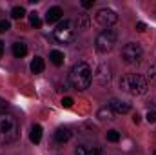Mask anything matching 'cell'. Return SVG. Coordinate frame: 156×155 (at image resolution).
Here are the masks:
<instances>
[{
  "instance_id": "1",
  "label": "cell",
  "mask_w": 156,
  "mask_h": 155,
  "mask_svg": "<svg viewBox=\"0 0 156 155\" xmlns=\"http://www.w3.org/2000/svg\"><path fill=\"white\" fill-rule=\"evenodd\" d=\"M93 80V71L89 68V64L85 62H78L71 68L69 71V82L75 89H87L91 86Z\"/></svg>"
},
{
  "instance_id": "2",
  "label": "cell",
  "mask_w": 156,
  "mask_h": 155,
  "mask_svg": "<svg viewBox=\"0 0 156 155\" xmlns=\"http://www.w3.org/2000/svg\"><path fill=\"white\" fill-rule=\"evenodd\" d=\"M20 128L16 119L11 115H0V144H11L18 139Z\"/></svg>"
},
{
  "instance_id": "3",
  "label": "cell",
  "mask_w": 156,
  "mask_h": 155,
  "mask_svg": "<svg viewBox=\"0 0 156 155\" xmlns=\"http://www.w3.org/2000/svg\"><path fill=\"white\" fill-rule=\"evenodd\" d=\"M120 88L129 95H144V93H147V80L142 75L129 73L120 78Z\"/></svg>"
},
{
  "instance_id": "4",
  "label": "cell",
  "mask_w": 156,
  "mask_h": 155,
  "mask_svg": "<svg viewBox=\"0 0 156 155\" xmlns=\"http://www.w3.org/2000/svg\"><path fill=\"white\" fill-rule=\"evenodd\" d=\"M115 44H116V31L111 29V28L100 31L98 37H96V40H94L96 51H100V53H107V51H111V49L115 47Z\"/></svg>"
},
{
  "instance_id": "5",
  "label": "cell",
  "mask_w": 156,
  "mask_h": 155,
  "mask_svg": "<svg viewBox=\"0 0 156 155\" xmlns=\"http://www.w3.org/2000/svg\"><path fill=\"white\" fill-rule=\"evenodd\" d=\"M75 33H76V29H75L73 20H64V22H60L56 26L53 35H55V39L58 40L60 44H69L71 40L75 39Z\"/></svg>"
},
{
  "instance_id": "6",
  "label": "cell",
  "mask_w": 156,
  "mask_h": 155,
  "mask_svg": "<svg viewBox=\"0 0 156 155\" xmlns=\"http://www.w3.org/2000/svg\"><path fill=\"white\" fill-rule=\"evenodd\" d=\"M142 57H144V49L136 42H129L122 49V60L125 64H138L142 60Z\"/></svg>"
},
{
  "instance_id": "7",
  "label": "cell",
  "mask_w": 156,
  "mask_h": 155,
  "mask_svg": "<svg viewBox=\"0 0 156 155\" xmlns=\"http://www.w3.org/2000/svg\"><path fill=\"white\" fill-rule=\"evenodd\" d=\"M94 18H96V22H98L102 28H107V29H109L113 24H116L118 15L113 11V9H109V7H102V9L96 11Z\"/></svg>"
},
{
  "instance_id": "8",
  "label": "cell",
  "mask_w": 156,
  "mask_h": 155,
  "mask_svg": "<svg viewBox=\"0 0 156 155\" xmlns=\"http://www.w3.org/2000/svg\"><path fill=\"white\" fill-rule=\"evenodd\" d=\"M109 108L113 110L115 115H123V113H129L131 112V104H127L123 100H118V99H113L109 102Z\"/></svg>"
},
{
  "instance_id": "9",
  "label": "cell",
  "mask_w": 156,
  "mask_h": 155,
  "mask_svg": "<svg viewBox=\"0 0 156 155\" xmlns=\"http://www.w3.org/2000/svg\"><path fill=\"white\" fill-rule=\"evenodd\" d=\"M62 15H64V11H62L58 6H55V7H49V9H47L45 20H47V24H55V22H58V20L62 18Z\"/></svg>"
},
{
  "instance_id": "10",
  "label": "cell",
  "mask_w": 156,
  "mask_h": 155,
  "mask_svg": "<svg viewBox=\"0 0 156 155\" xmlns=\"http://www.w3.org/2000/svg\"><path fill=\"white\" fill-rule=\"evenodd\" d=\"M75 155H104L102 150L98 146H87V144H82L75 150Z\"/></svg>"
},
{
  "instance_id": "11",
  "label": "cell",
  "mask_w": 156,
  "mask_h": 155,
  "mask_svg": "<svg viewBox=\"0 0 156 155\" xmlns=\"http://www.w3.org/2000/svg\"><path fill=\"white\" fill-rule=\"evenodd\" d=\"M69 139H71V131H69L67 128H58V130L55 131V141H56V142L64 144V142H67Z\"/></svg>"
},
{
  "instance_id": "12",
  "label": "cell",
  "mask_w": 156,
  "mask_h": 155,
  "mask_svg": "<svg viewBox=\"0 0 156 155\" xmlns=\"http://www.w3.org/2000/svg\"><path fill=\"white\" fill-rule=\"evenodd\" d=\"M26 53H27V46H26V42H15V44H13V55H15L16 59L26 57Z\"/></svg>"
},
{
  "instance_id": "13",
  "label": "cell",
  "mask_w": 156,
  "mask_h": 155,
  "mask_svg": "<svg viewBox=\"0 0 156 155\" xmlns=\"http://www.w3.org/2000/svg\"><path fill=\"white\" fill-rule=\"evenodd\" d=\"M44 68H45L44 59H42V57H35V59H33V62H31V71H33V73H42V71H44Z\"/></svg>"
},
{
  "instance_id": "14",
  "label": "cell",
  "mask_w": 156,
  "mask_h": 155,
  "mask_svg": "<svg viewBox=\"0 0 156 155\" xmlns=\"http://www.w3.org/2000/svg\"><path fill=\"white\" fill-rule=\"evenodd\" d=\"M29 139H31V142H35V144H38L40 141H42V126H40V124H35V126L31 128Z\"/></svg>"
},
{
  "instance_id": "15",
  "label": "cell",
  "mask_w": 156,
  "mask_h": 155,
  "mask_svg": "<svg viewBox=\"0 0 156 155\" xmlns=\"http://www.w3.org/2000/svg\"><path fill=\"white\" fill-rule=\"evenodd\" d=\"M49 60H51L55 66H62V64H64V53L55 49V51H51V53H49Z\"/></svg>"
},
{
  "instance_id": "16",
  "label": "cell",
  "mask_w": 156,
  "mask_h": 155,
  "mask_svg": "<svg viewBox=\"0 0 156 155\" xmlns=\"http://www.w3.org/2000/svg\"><path fill=\"white\" fill-rule=\"evenodd\" d=\"M98 80L102 82V84H105V82H109V78H111V73H109V68H105V66H102L100 70H98Z\"/></svg>"
},
{
  "instance_id": "17",
  "label": "cell",
  "mask_w": 156,
  "mask_h": 155,
  "mask_svg": "<svg viewBox=\"0 0 156 155\" xmlns=\"http://www.w3.org/2000/svg\"><path fill=\"white\" fill-rule=\"evenodd\" d=\"M29 24L33 26V28H37L38 29L40 26H42V20H40V17H38V13H29Z\"/></svg>"
},
{
  "instance_id": "18",
  "label": "cell",
  "mask_w": 156,
  "mask_h": 155,
  "mask_svg": "<svg viewBox=\"0 0 156 155\" xmlns=\"http://www.w3.org/2000/svg\"><path fill=\"white\" fill-rule=\"evenodd\" d=\"M24 15H26V9L22 6H16V7L11 9V18H22Z\"/></svg>"
},
{
  "instance_id": "19",
  "label": "cell",
  "mask_w": 156,
  "mask_h": 155,
  "mask_svg": "<svg viewBox=\"0 0 156 155\" xmlns=\"http://www.w3.org/2000/svg\"><path fill=\"white\" fill-rule=\"evenodd\" d=\"M98 117H102V119H115V113H113L111 108H102L98 112Z\"/></svg>"
},
{
  "instance_id": "20",
  "label": "cell",
  "mask_w": 156,
  "mask_h": 155,
  "mask_svg": "<svg viewBox=\"0 0 156 155\" xmlns=\"http://www.w3.org/2000/svg\"><path fill=\"white\" fill-rule=\"evenodd\" d=\"M107 141H111V142H118V141H120V133H118L116 130L107 131Z\"/></svg>"
},
{
  "instance_id": "21",
  "label": "cell",
  "mask_w": 156,
  "mask_h": 155,
  "mask_svg": "<svg viewBox=\"0 0 156 155\" xmlns=\"http://www.w3.org/2000/svg\"><path fill=\"white\" fill-rule=\"evenodd\" d=\"M9 22L7 20H0V33H5V31H9Z\"/></svg>"
},
{
  "instance_id": "22",
  "label": "cell",
  "mask_w": 156,
  "mask_h": 155,
  "mask_svg": "<svg viewBox=\"0 0 156 155\" xmlns=\"http://www.w3.org/2000/svg\"><path fill=\"white\" fill-rule=\"evenodd\" d=\"M73 102H75V100H73L71 97H66V99H62V106H64V108H71V106H73Z\"/></svg>"
},
{
  "instance_id": "23",
  "label": "cell",
  "mask_w": 156,
  "mask_h": 155,
  "mask_svg": "<svg viewBox=\"0 0 156 155\" xmlns=\"http://www.w3.org/2000/svg\"><path fill=\"white\" fill-rule=\"evenodd\" d=\"M147 77H149V78H154L156 77V66H153V68H149V70H147Z\"/></svg>"
},
{
  "instance_id": "24",
  "label": "cell",
  "mask_w": 156,
  "mask_h": 155,
  "mask_svg": "<svg viewBox=\"0 0 156 155\" xmlns=\"http://www.w3.org/2000/svg\"><path fill=\"white\" fill-rule=\"evenodd\" d=\"M147 120L149 122H156V112H149L147 113Z\"/></svg>"
},
{
  "instance_id": "25",
  "label": "cell",
  "mask_w": 156,
  "mask_h": 155,
  "mask_svg": "<svg viewBox=\"0 0 156 155\" xmlns=\"http://www.w3.org/2000/svg\"><path fill=\"white\" fill-rule=\"evenodd\" d=\"M93 4H94L93 0H83V2H82V6H83L85 9H87V7H93Z\"/></svg>"
},
{
  "instance_id": "26",
  "label": "cell",
  "mask_w": 156,
  "mask_h": 155,
  "mask_svg": "<svg viewBox=\"0 0 156 155\" xmlns=\"http://www.w3.org/2000/svg\"><path fill=\"white\" fill-rule=\"evenodd\" d=\"M136 29H138V31H145V24H144V22H138V24H136Z\"/></svg>"
},
{
  "instance_id": "27",
  "label": "cell",
  "mask_w": 156,
  "mask_h": 155,
  "mask_svg": "<svg viewBox=\"0 0 156 155\" xmlns=\"http://www.w3.org/2000/svg\"><path fill=\"white\" fill-rule=\"evenodd\" d=\"M5 108H7V102H5L4 99H0V112H4Z\"/></svg>"
},
{
  "instance_id": "28",
  "label": "cell",
  "mask_w": 156,
  "mask_h": 155,
  "mask_svg": "<svg viewBox=\"0 0 156 155\" xmlns=\"http://www.w3.org/2000/svg\"><path fill=\"white\" fill-rule=\"evenodd\" d=\"M2 55H4V42L0 40V57H2Z\"/></svg>"
},
{
  "instance_id": "29",
  "label": "cell",
  "mask_w": 156,
  "mask_h": 155,
  "mask_svg": "<svg viewBox=\"0 0 156 155\" xmlns=\"http://www.w3.org/2000/svg\"><path fill=\"white\" fill-rule=\"evenodd\" d=\"M154 155H156V152H154Z\"/></svg>"
}]
</instances>
